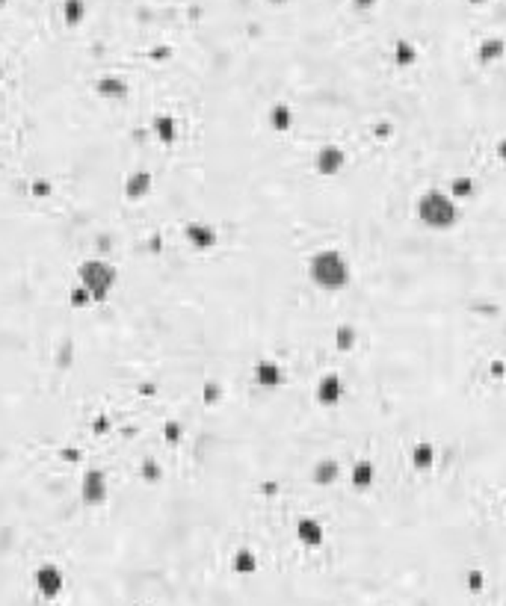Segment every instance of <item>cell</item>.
<instances>
[{
    "instance_id": "2e32d148",
    "label": "cell",
    "mask_w": 506,
    "mask_h": 606,
    "mask_svg": "<svg viewBox=\"0 0 506 606\" xmlns=\"http://www.w3.org/2000/svg\"><path fill=\"white\" fill-rule=\"evenodd\" d=\"M412 465L417 467V470H433V465H435V447L433 444H417L415 449H412Z\"/></svg>"
},
{
    "instance_id": "7a4b0ae2",
    "label": "cell",
    "mask_w": 506,
    "mask_h": 606,
    "mask_svg": "<svg viewBox=\"0 0 506 606\" xmlns=\"http://www.w3.org/2000/svg\"><path fill=\"white\" fill-rule=\"evenodd\" d=\"M415 219L430 231H450L459 222V207L456 198L442 190H426L415 202Z\"/></svg>"
},
{
    "instance_id": "7c38bea8",
    "label": "cell",
    "mask_w": 506,
    "mask_h": 606,
    "mask_svg": "<svg viewBox=\"0 0 506 606\" xmlns=\"http://www.w3.org/2000/svg\"><path fill=\"white\" fill-rule=\"evenodd\" d=\"M338 476H340V467H338L335 458H320V461L314 465V470H311L314 485H332Z\"/></svg>"
},
{
    "instance_id": "ba28073f",
    "label": "cell",
    "mask_w": 506,
    "mask_h": 606,
    "mask_svg": "<svg viewBox=\"0 0 506 606\" xmlns=\"http://www.w3.org/2000/svg\"><path fill=\"white\" fill-rule=\"evenodd\" d=\"M317 402L326 405V409H332V405H338L340 400H344V379L338 376V373H326V376L317 382Z\"/></svg>"
},
{
    "instance_id": "30bf717a",
    "label": "cell",
    "mask_w": 506,
    "mask_h": 606,
    "mask_svg": "<svg viewBox=\"0 0 506 606\" xmlns=\"http://www.w3.org/2000/svg\"><path fill=\"white\" fill-rule=\"evenodd\" d=\"M296 538H299L305 547H320L326 542V526L317 521V517H299V524H296Z\"/></svg>"
},
{
    "instance_id": "6da1fadb",
    "label": "cell",
    "mask_w": 506,
    "mask_h": 606,
    "mask_svg": "<svg viewBox=\"0 0 506 606\" xmlns=\"http://www.w3.org/2000/svg\"><path fill=\"white\" fill-rule=\"evenodd\" d=\"M308 281L323 293H340L353 281V267L338 249H317L308 258Z\"/></svg>"
},
{
    "instance_id": "ffe728a7",
    "label": "cell",
    "mask_w": 506,
    "mask_h": 606,
    "mask_svg": "<svg viewBox=\"0 0 506 606\" xmlns=\"http://www.w3.org/2000/svg\"><path fill=\"white\" fill-rule=\"evenodd\" d=\"M98 86H101V95H107V98H125V95H128L125 83H122V80H113V77H107V80H101Z\"/></svg>"
},
{
    "instance_id": "52a82bcc",
    "label": "cell",
    "mask_w": 506,
    "mask_h": 606,
    "mask_svg": "<svg viewBox=\"0 0 506 606\" xmlns=\"http://www.w3.org/2000/svg\"><path fill=\"white\" fill-rule=\"evenodd\" d=\"M252 376H255V384L261 391H276V388H281V382H284V370H281L279 361L261 358L255 364V370H252Z\"/></svg>"
},
{
    "instance_id": "9c48e42d",
    "label": "cell",
    "mask_w": 506,
    "mask_h": 606,
    "mask_svg": "<svg viewBox=\"0 0 506 606\" xmlns=\"http://www.w3.org/2000/svg\"><path fill=\"white\" fill-rule=\"evenodd\" d=\"M184 237L195 251H207V249L216 246V228L204 225V222H190L184 228Z\"/></svg>"
},
{
    "instance_id": "3957f363",
    "label": "cell",
    "mask_w": 506,
    "mask_h": 606,
    "mask_svg": "<svg viewBox=\"0 0 506 606\" xmlns=\"http://www.w3.org/2000/svg\"><path fill=\"white\" fill-rule=\"evenodd\" d=\"M116 281H119L116 267L113 263H107V260H98V258L83 260L80 269H77V287H83L86 293H89L92 305H104L107 296L113 293Z\"/></svg>"
},
{
    "instance_id": "4316f807",
    "label": "cell",
    "mask_w": 506,
    "mask_h": 606,
    "mask_svg": "<svg viewBox=\"0 0 506 606\" xmlns=\"http://www.w3.org/2000/svg\"><path fill=\"white\" fill-rule=\"evenodd\" d=\"M468 3H486V0H468Z\"/></svg>"
},
{
    "instance_id": "603a6c76",
    "label": "cell",
    "mask_w": 506,
    "mask_h": 606,
    "mask_svg": "<svg viewBox=\"0 0 506 606\" xmlns=\"http://www.w3.org/2000/svg\"><path fill=\"white\" fill-rule=\"evenodd\" d=\"M65 18H69L71 24H80V18H83V3H80V0H69V3H65Z\"/></svg>"
},
{
    "instance_id": "ac0fdd59",
    "label": "cell",
    "mask_w": 506,
    "mask_h": 606,
    "mask_svg": "<svg viewBox=\"0 0 506 606\" xmlns=\"http://www.w3.org/2000/svg\"><path fill=\"white\" fill-rule=\"evenodd\" d=\"M506 53V45H503V39H486L480 45V60L482 62H494V60H500Z\"/></svg>"
},
{
    "instance_id": "9a60e30c",
    "label": "cell",
    "mask_w": 506,
    "mask_h": 606,
    "mask_svg": "<svg viewBox=\"0 0 506 606\" xmlns=\"http://www.w3.org/2000/svg\"><path fill=\"white\" fill-rule=\"evenodd\" d=\"M154 134L163 142H175L178 139V118L175 116H157L154 118Z\"/></svg>"
},
{
    "instance_id": "484cf974",
    "label": "cell",
    "mask_w": 506,
    "mask_h": 606,
    "mask_svg": "<svg viewBox=\"0 0 506 606\" xmlns=\"http://www.w3.org/2000/svg\"><path fill=\"white\" fill-rule=\"evenodd\" d=\"M263 3H272V6H281L284 0H263Z\"/></svg>"
},
{
    "instance_id": "d4e9b609",
    "label": "cell",
    "mask_w": 506,
    "mask_h": 606,
    "mask_svg": "<svg viewBox=\"0 0 506 606\" xmlns=\"http://www.w3.org/2000/svg\"><path fill=\"white\" fill-rule=\"evenodd\" d=\"M356 3V9H361V12H365V9H370L373 3H376V0H353Z\"/></svg>"
},
{
    "instance_id": "cb8c5ba5",
    "label": "cell",
    "mask_w": 506,
    "mask_h": 606,
    "mask_svg": "<svg viewBox=\"0 0 506 606\" xmlns=\"http://www.w3.org/2000/svg\"><path fill=\"white\" fill-rule=\"evenodd\" d=\"M216 393H219V388H216V384H211V388H204V400H211V402H213V400H219Z\"/></svg>"
},
{
    "instance_id": "4fadbf2b",
    "label": "cell",
    "mask_w": 506,
    "mask_h": 606,
    "mask_svg": "<svg viewBox=\"0 0 506 606\" xmlns=\"http://www.w3.org/2000/svg\"><path fill=\"white\" fill-rule=\"evenodd\" d=\"M270 127L279 130V134H288L293 127V109L288 104H276L270 109Z\"/></svg>"
},
{
    "instance_id": "277c9868",
    "label": "cell",
    "mask_w": 506,
    "mask_h": 606,
    "mask_svg": "<svg viewBox=\"0 0 506 606\" xmlns=\"http://www.w3.org/2000/svg\"><path fill=\"white\" fill-rule=\"evenodd\" d=\"M110 497V485H107V473L98 470V467H89L83 473V482H80V500L86 506H104Z\"/></svg>"
},
{
    "instance_id": "8fae6325",
    "label": "cell",
    "mask_w": 506,
    "mask_h": 606,
    "mask_svg": "<svg viewBox=\"0 0 506 606\" xmlns=\"http://www.w3.org/2000/svg\"><path fill=\"white\" fill-rule=\"evenodd\" d=\"M373 479H376V467H373V461H367V458L356 461L353 470H349V482H353V488H358V491H367Z\"/></svg>"
},
{
    "instance_id": "e0dca14e",
    "label": "cell",
    "mask_w": 506,
    "mask_h": 606,
    "mask_svg": "<svg viewBox=\"0 0 506 606\" xmlns=\"http://www.w3.org/2000/svg\"><path fill=\"white\" fill-rule=\"evenodd\" d=\"M356 340H358V335H356L353 326H349V323L338 326V332H335V346H338V352H349V349L356 346Z\"/></svg>"
},
{
    "instance_id": "44dd1931",
    "label": "cell",
    "mask_w": 506,
    "mask_h": 606,
    "mask_svg": "<svg viewBox=\"0 0 506 606\" xmlns=\"http://www.w3.org/2000/svg\"><path fill=\"white\" fill-rule=\"evenodd\" d=\"M394 57H397V65H412L415 62V57H417V51L409 45V42H397V53H394Z\"/></svg>"
},
{
    "instance_id": "7402d4cb",
    "label": "cell",
    "mask_w": 506,
    "mask_h": 606,
    "mask_svg": "<svg viewBox=\"0 0 506 606\" xmlns=\"http://www.w3.org/2000/svg\"><path fill=\"white\" fill-rule=\"evenodd\" d=\"M471 193H474V181H471V178H456L453 186H450V195H453V198H465Z\"/></svg>"
},
{
    "instance_id": "5b68a950",
    "label": "cell",
    "mask_w": 506,
    "mask_h": 606,
    "mask_svg": "<svg viewBox=\"0 0 506 606\" xmlns=\"http://www.w3.org/2000/svg\"><path fill=\"white\" fill-rule=\"evenodd\" d=\"M36 589L42 598H60L62 589H65V574L60 571V565H53V562H45V565L36 568Z\"/></svg>"
},
{
    "instance_id": "d6986e66",
    "label": "cell",
    "mask_w": 506,
    "mask_h": 606,
    "mask_svg": "<svg viewBox=\"0 0 506 606\" xmlns=\"http://www.w3.org/2000/svg\"><path fill=\"white\" fill-rule=\"evenodd\" d=\"M255 568H258V559H255V553L252 550H237V556H234V571L237 574H255Z\"/></svg>"
},
{
    "instance_id": "5bb4252c",
    "label": "cell",
    "mask_w": 506,
    "mask_h": 606,
    "mask_svg": "<svg viewBox=\"0 0 506 606\" xmlns=\"http://www.w3.org/2000/svg\"><path fill=\"white\" fill-rule=\"evenodd\" d=\"M125 193H128L130 202H134V198L148 195V193H151V175H148V172H137V175H130V178H128V186H125Z\"/></svg>"
},
{
    "instance_id": "8992f818",
    "label": "cell",
    "mask_w": 506,
    "mask_h": 606,
    "mask_svg": "<svg viewBox=\"0 0 506 606\" xmlns=\"http://www.w3.org/2000/svg\"><path fill=\"white\" fill-rule=\"evenodd\" d=\"M314 166H317V172H320L323 178H335V175H340V172H344V166H347V154H344V148H338V145H323L320 151H317V157H314Z\"/></svg>"
}]
</instances>
